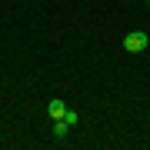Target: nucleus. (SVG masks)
I'll return each mask as SVG.
<instances>
[{
	"label": "nucleus",
	"mask_w": 150,
	"mask_h": 150,
	"mask_svg": "<svg viewBox=\"0 0 150 150\" xmlns=\"http://www.w3.org/2000/svg\"><path fill=\"white\" fill-rule=\"evenodd\" d=\"M147 33L144 30H134V33H127L123 37V50H130V54H140V50H147Z\"/></svg>",
	"instance_id": "f257e3e1"
},
{
	"label": "nucleus",
	"mask_w": 150,
	"mask_h": 150,
	"mask_svg": "<svg viewBox=\"0 0 150 150\" xmlns=\"http://www.w3.org/2000/svg\"><path fill=\"white\" fill-rule=\"evenodd\" d=\"M67 110H70V107H67L64 100H50V103H47V113H50L54 120H64V117H67Z\"/></svg>",
	"instance_id": "f03ea898"
},
{
	"label": "nucleus",
	"mask_w": 150,
	"mask_h": 150,
	"mask_svg": "<svg viewBox=\"0 0 150 150\" xmlns=\"http://www.w3.org/2000/svg\"><path fill=\"white\" fill-rule=\"evenodd\" d=\"M67 134H70V123L67 120H57L54 123V140H67Z\"/></svg>",
	"instance_id": "7ed1b4c3"
},
{
	"label": "nucleus",
	"mask_w": 150,
	"mask_h": 150,
	"mask_svg": "<svg viewBox=\"0 0 150 150\" xmlns=\"http://www.w3.org/2000/svg\"><path fill=\"white\" fill-rule=\"evenodd\" d=\"M64 120L70 123V127H77V120H80V117H77V113H74V110H67V117H64Z\"/></svg>",
	"instance_id": "20e7f679"
}]
</instances>
